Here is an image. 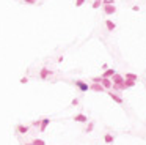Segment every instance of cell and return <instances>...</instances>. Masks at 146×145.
<instances>
[{
  "label": "cell",
  "instance_id": "1",
  "mask_svg": "<svg viewBox=\"0 0 146 145\" xmlns=\"http://www.w3.org/2000/svg\"><path fill=\"white\" fill-rule=\"evenodd\" d=\"M112 81H113V87H112V88H113V90H116V88H118L119 85H122V84H124V81H126V77L116 73V74L112 77Z\"/></svg>",
  "mask_w": 146,
  "mask_h": 145
},
{
  "label": "cell",
  "instance_id": "2",
  "mask_svg": "<svg viewBox=\"0 0 146 145\" xmlns=\"http://www.w3.org/2000/svg\"><path fill=\"white\" fill-rule=\"evenodd\" d=\"M52 74H54V71L47 70V68H41V71H39V77L43 79V81H46L47 77H50Z\"/></svg>",
  "mask_w": 146,
  "mask_h": 145
},
{
  "label": "cell",
  "instance_id": "3",
  "mask_svg": "<svg viewBox=\"0 0 146 145\" xmlns=\"http://www.w3.org/2000/svg\"><path fill=\"white\" fill-rule=\"evenodd\" d=\"M74 84H75V87H77L79 90H82V91H88L90 90V85L86 84V82H83V81H75Z\"/></svg>",
  "mask_w": 146,
  "mask_h": 145
},
{
  "label": "cell",
  "instance_id": "4",
  "mask_svg": "<svg viewBox=\"0 0 146 145\" xmlns=\"http://www.w3.org/2000/svg\"><path fill=\"white\" fill-rule=\"evenodd\" d=\"M101 84L104 85L107 90H110V88L113 87V81H112V77H102V79H101Z\"/></svg>",
  "mask_w": 146,
  "mask_h": 145
},
{
  "label": "cell",
  "instance_id": "5",
  "mask_svg": "<svg viewBox=\"0 0 146 145\" xmlns=\"http://www.w3.org/2000/svg\"><path fill=\"white\" fill-rule=\"evenodd\" d=\"M109 96H110V98H112L113 101L116 103V104H122V103H124V99H122L121 96H119V95L113 93V91H110V90H109Z\"/></svg>",
  "mask_w": 146,
  "mask_h": 145
},
{
  "label": "cell",
  "instance_id": "6",
  "mask_svg": "<svg viewBox=\"0 0 146 145\" xmlns=\"http://www.w3.org/2000/svg\"><path fill=\"white\" fill-rule=\"evenodd\" d=\"M104 13L107 16H112V14L116 13V7H113V5H104Z\"/></svg>",
  "mask_w": 146,
  "mask_h": 145
},
{
  "label": "cell",
  "instance_id": "7",
  "mask_svg": "<svg viewBox=\"0 0 146 145\" xmlns=\"http://www.w3.org/2000/svg\"><path fill=\"white\" fill-rule=\"evenodd\" d=\"M90 88H91V90H94V91H104V90H107V88L104 87L101 82H93V84L90 85Z\"/></svg>",
  "mask_w": 146,
  "mask_h": 145
},
{
  "label": "cell",
  "instance_id": "8",
  "mask_svg": "<svg viewBox=\"0 0 146 145\" xmlns=\"http://www.w3.org/2000/svg\"><path fill=\"white\" fill-rule=\"evenodd\" d=\"M74 122H77V123H86L88 122V118H86V115L85 114H77V115H74V118H72Z\"/></svg>",
  "mask_w": 146,
  "mask_h": 145
},
{
  "label": "cell",
  "instance_id": "9",
  "mask_svg": "<svg viewBox=\"0 0 146 145\" xmlns=\"http://www.w3.org/2000/svg\"><path fill=\"white\" fill-rule=\"evenodd\" d=\"M28 129H30V126H28V125H17L16 126V131L19 132V134H27Z\"/></svg>",
  "mask_w": 146,
  "mask_h": 145
},
{
  "label": "cell",
  "instance_id": "10",
  "mask_svg": "<svg viewBox=\"0 0 146 145\" xmlns=\"http://www.w3.org/2000/svg\"><path fill=\"white\" fill-rule=\"evenodd\" d=\"M49 123H50V120H49V118H41V126H39V131H41V132H44L46 129H47Z\"/></svg>",
  "mask_w": 146,
  "mask_h": 145
},
{
  "label": "cell",
  "instance_id": "11",
  "mask_svg": "<svg viewBox=\"0 0 146 145\" xmlns=\"http://www.w3.org/2000/svg\"><path fill=\"white\" fill-rule=\"evenodd\" d=\"M105 27H107L109 32H113V30H116V24L113 22V21H110V19H105Z\"/></svg>",
  "mask_w": 146,
  "mask_h": 145
},
{
  "label": "cell",
  "instance_id": "12",
  "mask_svg": "<svg viewBox=\"0 0 146 145\" xmlns=\"http://www.w3.org/2000/svg\"><path fill=\"white\" fill-rule=\"evenodd\" d=\"M113 140H115V136H113V134H110V132H107V134L104 136V142H105L107 145L113 144Z\"/></svg>",
  "mask_w": 146,
  "mask_h": 145
},
{
  "label": "cell",
  "instance_id": "13",
  "mask_svg": "<svg viewBox=\"0 0 146 145\" xmlns=\"http://www.w3.org/2000/svg\"><path fill=\"white\" fill-rule=\"evenodd\" d=\"M115 74H116V71L113 70V68H110V70H105V71H104V74H102V77H113Z\"/></svg>",
  "mask_w": 146,
  "mask_h": 145
},
{
  "label": "cell",
  "instance_id": "14",
  "mask_svg": "<svg viewBox=\"0 0 146 145\" xmlns=\"http://www.w3.org/2000/svg\"><path fill=\"white\" fill-rule=\"evenodd\" d=\"M135 84H137V81H132V79H126V81H124V85H126V88L135 87Z\"/></svg>",
  "mask_w": 146,
  "mask_h": 145
},
{
  "label": "cell",
  "instance_id": "15",
  "mask_svg": "<svg viewBox=\"0 0 146 145\" xmlns=\"http://www.w3.org/2000/svg\"><path fill=\"white\" fill-rule=\"evenodd\" d=\"M124 77H126V79H132V81H138V76L134 74V73H126Z\"/></svg>",
  "mask_w": 146,
  "mask_h": 145
},
{
  "label": "cell",
  "instance_id": "16",
  "mask_svg": "<svg viewBox=\"0 0 146 145\" xmlns=\"http://www.w3.org/2000/svg\"><path fill=\"white\" fill-rule=\"evenodd\" d=\"M93 129H94V123H93V122H90V123H88V126L85 128V131H83V132H91Z\"/></svg>",
  "mask_w": 146,
  "mask_h": 145
},
{
  "label": "cell",
  "instance_id": "17",
  "mask_svg": "<svg viewBox=\"0 0 146 145\" xmlns=\"http://www.w3.org/2000/svg\"><path fill=\"white\" fill-rule=\"evenodd\" d=\"M102 0H94V2H93V8H94V10H98L99 7H102Z\"/></svg>",
  "mask_w": 146,
  "mask_h": 145
},
{
  "label": "cell",
  "instance_id": "18",
  "mask_svg": "<svg viewBox=\"0 0 146 145\" xmlns=\"http://www.w3.org/2000/svg\"><path fill=\"white\" fill-rule=\"evenodd\" d=\"M33 144L35 145H46V142L43 139H33Z\"/></svg>",
  "mask_w": 146,
  "mask_h": 145
},
{
  "label": "cell",
  "instance_id": "19",
  "mask_svg": "<svg viewBox=\"0 0 146 145\" xmlns=\"http://www.w3.org/2000/svg\"><path fill=\"white\" fill-rule=\"evenodd\" d=\"M20 84H28V77H27V76H24V77H20Z\"/></svg>",
  "mask_w": 146,
  "mask_h": 145
},
{
  "label": "cell",
  "instance_id": "20",
  "mask_svg": "<svg viewBox=\"0 0 146 145\" xmlns=\"http://www.w3.org/2000/svg\"><path fill=\"white\" fill-rule=\"evenodd\" d=\"M83 3H85V0H75V7H82V5H83Z\"/></svg>",
  "mask_w": 146,
  "mask_h": 145
},
{
  "label": "cell",
  "instance_id": "21",
  "mask_svg": "<svg viewBox=\"0 0 146 145\" xmlns=\"http://www.w3.org/2000/svg\"><path fill=\"white\" fill-rule=\"evenodd\" d=\"M102 3L104 5H113L115 2H113V0H102Z\"/></svg>",
  "mask_w": 146,
  "mask_h": 145
},
{
  "label": "cell",
  "instance_id": "22",
  "mask_svg": "<svg viewBox=\"0 0 146 145\" xmlns=\"http://www.w3.org/2000/svg\"><path fill=\"white\" fill-rule=\"evenodd\" d=\"M31 126H38V128H39V126H41V120H35V122L31 123Z\"/></svg>",
  "mask_w": 146,
  "mask_h": 145
},
{
  "label": "cell",
  "instance_id": "23",
  "mask_svg": "<svg viewBox=\"0 0 146 145\" xmlns=\"http://www.w3.org/2000/svg\"><path fill=\"white\" fill-rule=\"evenodd\" d=\"M24 2H25L27 5H35V3L38 2V0H24Z\"/></svg>",
  "mask_w": 146,
  "mask_h": 145
},
{
  "label": "cell",
  "instance_id": "24",
  "mask_svg": "<svg viewBox=\"0 0 146 145\" xmlns=\"http://www.w3.org/2000/svg\"><path fill=\"white\" fill-rule=\"evenodd\" d=\"M71 106H79V98H74V99H72Z\"/></svg>",
  "mask_w": 146,
  "mask_h": 145
},
{
  "label": "cell",
  "instance_id": "25",
  "mask_svg": "<svg viewBox=\"0 0 146 145\" xmlns=\"http://www.w3.org/2000/svg\"><path fill=\"white\" fill-rule=\"evenodd\" d=\"M132 11H140V7H138V5H134V7H132Z\"/></svg>",
  "mask_w": 146,
  "mask_h": 145
},
{
  "label": "cell",
  "instance_id": "26",
  "mask_svg": "<svg viewBox=\"0 0 146 145\" xmlns=\"http://www.w3.org/2000/svg\"><path fill=\"white\" fill-rule=\"evenodd\" d=\"M57 60H58V63H61V62L65 60V57H61V55H60V57H58V58H57Z\"/></svg>",
  "mask_w": 146,
  "mask_h": 145
},
{
  "label": "cell",
  "instance_id": "27",
  "mask_svg": "<svg viewBox=\"0 0 146 145\" xmlns=\"http://www.w3.org/2000/svg\"><path fill=\"white\" fill-rule=\"evenodd\" d=\"M24 145H35V144H33V142H31V144H24Z\"/></svg>",
  "mask_w": 146,
  "mask_h": 145
}]
</instances>
